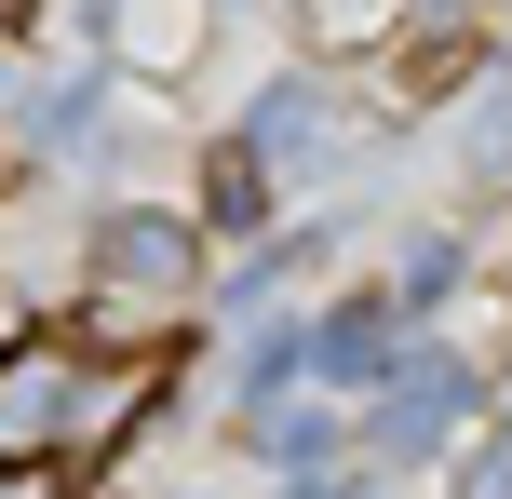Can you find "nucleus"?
<instances>
[{
  "label": "nucleus",
  "instance_id": "1",
  "mask_svg": "<svg viewBox=\"0 0 512 499\" xmlns=\"http://www.w3.org/2000/svg\"><path fill=\"white\" fill-rule=\"evenodd\" d=\"M81 392H95V338H68V324L0 338V486L81 459Z\"/></svg>",
  "mask_w": 512,
  "mask_h": 499
},
{
  "label": "nucleus",
  "instance_id": "6",
  "mask_svg": "<svg viewBox=\"0 0 512 499\" xmlns=\"http://www.w3.org/2000/svg\"><path fill=\"white\" fill-rule=\"evenodd\" d=\"M405 27H418V0H310V54H378Z\"/></svg>",
  "mask_w": 512,
  "mask_h": 499
},
{
  "label": "nucleus",
  "instance_id": "4",
  "mask_svg": "<svg viewBox=\"0 0 512 499\" xmlns=\"http://www.w3.org/2000/svg\"><path fill=\"white\" fill-rule=\"evenodd\" d=\"M310 378H337V392H391L405 378V297H351V311L310 324Z\"/></svg>",
  "mask_w": 512,
  "mask_h": 499
},
{
  "label": "nucleus",
  "instance_id": "7",
  "mask_svg": "<svg viewBox=\"0 0 512 499\" xmlns=\"http://www.w3.org/2000/svg\"><path fill=\"white\" fill-rule=\"evenodd\" d=\"M297 499H391V486H297Z\"/></svg>",
  "mask_w": 512,
  "mask_h": 499
},
{
  "label": "nucleus",
  "instance_id": "5",
  "mask_svg": "<svg viewBox=\"0 0 512 499\" xmlns=\"http://www.w3.org/2000/svg\"><path fill=\"white\" fill-rule=\"evenodd\" d=\"M203 230H270V149H216L203 162Z\"/></svg>",
  "mask_w": 512,
  "mask_h": 499
},
{
  "label": "nucleus",
  "instance_id": "8",
  "mask_svg": "<svg viewBox=\"0 0 512 499\" xmlns=\"http://www.w3.org/2000/svg\"><path fill=\"white\" fill-rule=\"evenodd\" d=\"M27 14H41V0H0V41H14V27H27Z\"/></svg>",
  "mask_w": 512,
  "mask_h": 499
},
{
  "label": "nucleus",
  "instance_id": "3",
  "mask_svg": "<svg viewBox=\"0 0 512 499\" xmlns=\"http://www.w3.org/2000/svg\"><path fill=\"white\" fill-rule=\"evenodd\" d=\"M472 365H445V351H418L405 378H391V405H378V459H432V446H459L472 432Z\"/></svg>",
  "mask_w": 512,
  "mask_h": 499
},
{
  "label": "nucleus",
  "instance_id": "2",
  "mask_svg": "<svg viewBox=\"0 0 512 499\" xmlns=\"http://www.w3.org/2000/svg\"><path fill=\"white\" fill-rule=\"evenodd\" d=\"M95 311L108 324H176L189 297H203V270H216V243H203V216H162V203H122V216H95Z\"/></svg>",
  "mask_w": 512,
  "mask_h": 499
},
{
  "label": "nucleus",
  "instance_id": "9",
  "mask_svg": "<svg viewBox=\"0 0 512 499\" xmlns=\"http://www.w3.org/2000/svg\"><path fill=\"white\" fill-rule=\"evenodd\" d=\"M162 499H203V486H162Z\"/></svg>",
  "mask_w": 512,
  "mask_h": 499
}]
</instances>
